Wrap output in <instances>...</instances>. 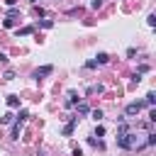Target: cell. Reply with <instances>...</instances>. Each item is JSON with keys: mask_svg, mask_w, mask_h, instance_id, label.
Segmentation results:
<instances>
[{"mask_svg": "<svg viewBox=\"0 0 156 156\" xmlns=\"http://www.w3.org/2000/svg\"><path fill=\"white\" fill-rule=\"evenodd\" d=\"M20 129H22V122L15 124V129H12V139H20Z\"/></svg>", "mask_w": 156, "mask_h": 156, "instance_id": "cell-11", "label": "cell"}, {"mask_svg": "<svg viewBox=\"0 0 156 156\" xmlns=\"http://www.w3.org/2000/svg\"><path fill=\"white\" fill-rule=\"evenodd\" d=\"M27 117H29V112H27V110H20V115H17V122H24Z\"/></svg>", "mask_w": 156, "mask_h": 156, "instance_id": "cell-13", "label": "cell"}, {"mask_svg": "<svg viewBox=\"0 0 156 156\" xmlns=\"http://www.w3.org/2000/svg\"><path fill=\"white\" fill-rule=\"evenodd\" d=\"M41 27H44V29H49V27H54V22H51V20H41Z\"/></svg>", "mask_w": 156, "mask_h": 156, "instance_id": "cell-16", "label": "cell"}, {"mask_svg": "<svg viewBox=\"0 0 156 156\" xmlns=\"http://www.w3.org/2000/svg\"><path fill=\"white\" fill-rule=\"evenodd\" d=\"M5 2H7V5H15V2H17V0H5Z\"/></svg>", "mask_w": 156, "mask_h": 156, "instance_id": "cell-19", "label": "cell"}, {"mask_svg": "<svg viewBox=\"0 0 156 156\" xmlns=\"http://www.w3.org/2000/svg\"><path fill=\"white\" fill-rule=\"evenodd\" d=\"M73 127H76V117H73V119H71V122L63 127V134H66V136H68V134H73Z\"/></svg>", "mask_w": 156, "mask_h": 156, "instance_id": "cell-5", "label": "cell"}, {"mask_svg": "<svg viewBox=\"0 0 156 156\" xmlns=\"http://www.w3.org/2000/svg\"><path fill=\"white\" fill-rule=\"evenodd\" d=\"M117 144H119L122 149H134V146H136V136L129 134V132H124V134L117 136Z\"/></svg>", "mask_w": 156, "mask_h": 156, "instance_id": "cell-1", "label": "cell"}, {"mask_svg": "<svg viewBox=\"0 0 156 156\" xmlns=\"http://www.w3.org/2000/svg\"><path fill=\"white\" fill-rule=\"evenodd\" d=\"M0 122H2V124H10V122H12V115H10V112H5V115L0 117Z\"/></svg>", "mask_w": 156, "mask_h": 156, "instance_id": "cell-14", "label": "cell"}, {"mask_svg": "<svg viewBox=\"0 0 156 156\" xmlns=\"http://www.w3.org/2000/svg\"><path fill=\"white\" fill-rule=\"evenodd\" d=\"M7 105L10 107H20V98L17 95H7Z\"/></svg>", "mask_w": 156, "mask_h": 156, "instance_id": "cell-4", "label": "cell"}, {"mask_svg": "<svg viewBox=\"0 0 156 156\" xmlns=\"http://www.w3.org/2000/svg\"><path fill=\"white\" fill-rule=\"evenodd\" d=\"M90 115H93V119H95V122H98V119H102V110H93Z\"/></svg>", "mask_w": 156, "mask_h": 156, "instance_id": "cell-15", "label": "cell"}, {"mask_svg": "<svg viewBox=\"0 0 156 156\" xmlns=\"http://www.w3.org/2000/svg\"><path fill=\"white\" fill-rule=\"evenodd\" d=\"M34 29L32 27H22V29H17V37H27V34H32Z\"/></svg>", "mask_w": 156, "mask_h": 156, "instance_id": "cell-8", "label": "cell"}, {"mask_svg": "<svg viewBox=\"0 0 156 156\" xmlns=\"http://www.w3.org/2000/svg\"><path fill=\"white\" fill-rule=\"evenodd\" d=\"M85 66H88V68H98V61H95V58H90V61H88Z\"/></svg>", "mask_w": 156, "mask_h": 156, "instance_id": "cell-18", "label": "cell"}, {"mask_svg": "<svg viewBox=\"0 0 156 156\" xmlns=\"http://www.w3.org/2000/svg\"><path fill=\"white\" fill-rule=\"evenodd\" d=\"M154 102H156V95H154V93H149V95H146V100H144V105H149V107H151Z\"/></svg>", "mask_w": 156, "mask_h": 156, "instance_id": "cell-10", "label": "cell"}, {"mask_svg": "<svg viewBox=\"0 0 156 156\" xmlns=\"http://www.w3.org/2000/svg\"><path fill=\"white\" fill-rule=\"evenodd\" d=\"M95 61H98V63H107V61H110V56H107V54H98V58H95Z\"/></svg>", "mask_w": 156, "mask_h": 156, "instance_id": "cell-12", "label": "cell"}, {"mask_svg": "<svg viewBox=\"0 0 156 156\" xmlns=\"http://www.w3.org/2000/svg\"><path fill=\"white\" fill-rule=\"evenodd\" d=\"M146 22H149V27H154V24H156V15H149V20H146Z\"/></svg>", "mask_w": 156, "mask_h": 156, "instance_id": "cell-17", "label": "cell"}, {"mask_svg": "<svg viewBox=\"0 0 156 156\" xmlns=\"http://www.w3.org/2000/svg\"><path fill=\"white\" fill-rule=\"evenodd\" d=\"M68 105H78V95H76V90H68Z\"/></svg>", "mask_w": 156, "mask_h": 156, "instance_id": "cell-7", "label": "cell"}, {"mask_svg": "<svg viewBox=\"0 0 156 156\" xmlns=\"http://www.w3.org/2000/svg\"><path fill=\"white\" fill-rule=\"evenodd\" d=\"M76 110H78L80 115H88V112H90V107H88L85 102H80V105H76Z\"/></svg>", "mask_w": 156, "mask_h": 156, "instance_id": "cell-9", "label": "cell"}, {"mask_svg": "<svg viewBox=\"0 0 156 156\" xmlns=\"http://www.w3.org/2000/svg\"><path fill=\"white\" fill-rule=\"evenodd\" d=\"M2 27H5V29H12V27H15V17H5V20H2Z\"/></svg>", "mask_w": 156, "mask_h": 156, "instance_id": "cell-6", "label": "cell"}, {"mask_svg": "<svg viewBox=\"0 0 156 156\" xmlns=\"http://www.w3.org/2000/svg\"><path fill=\"white\" fill-rule=\"evenodd\" d=\"M51 71H54V66H41V68H37V71H34V78L39 80V78H44V76H49Z\"/></svg>", "mask_w": 156, "mask_h": 156, "instance_id": "cell-2", "label": "cell"}, {"mask_svg": "<svg viewBox=\"0 0 156 156\" xmlns=\"http://www.w3.org/2000/svg\"><path fill=\"white\" fill-rule=\"evenodd\" d=\"M141 107H144V102H132V105H127V110H124V112H127V115H139V110H141Z\"/></svg>", "mask_w": 156, "mask_h": 156, "instance_id": "cell-3", "label": "cell"}]
</instances>
